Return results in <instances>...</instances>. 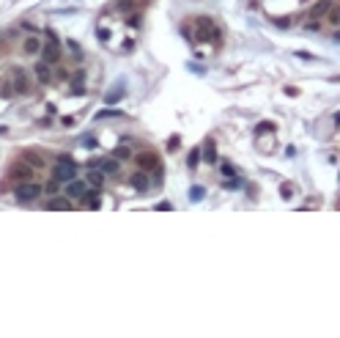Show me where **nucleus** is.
<instances>
[{
    "label": "nucleus",
    "mask_w": 340,
    "mask_h": 338,
    "mask_svg": "<svg viewBox=\"0 0 340 338\" xmlns=\"http://www.w3.org/2000/svg\"><path fill=\"white\" fill-rule=\"evenodd\" d=\"M14 176L22 179V182H31V179H33V170L28 168V165H17V168H14Z\"/></svg>",
    "instance_id": "f8f14e48"
},
{
    "label": "nucleus",
    "mask_w": 340,
    "mask_h": 338,
    "mask_svg": "<svg viewBox=\"0 0 340 338\" xmlns=\"http://www.w3.org/2000/svg\"><path fill=\"white\" fill-rule=\"evenodd\" d=\"M44 192V187L38 185V182H22V185H17V190H14V195H17V201H22V204H31V201H38V195Z\"/></svg>",
    "instance_id": "f257e3e1"
},
{
    "label": "nucleus",
    "mask_w": 340,
    "mask_h": 338,
    "mask_svg": "<svg viewBox=\"0 0 340 338\" xmlns=\"http://www.w3.org/2000/svg\"><path fill=\"white\" fill-rule=\"evenodd\" d=\"M197 162H200V151H197V149H195V151L189 154V168H195Z\"/></svg>",
    "instance_id": "6ab92c4d"
},
{
    "label": "nucleus",
    "mask_w": 340,
    "mask_h": 338,
    "mask_svg": "<svg viewBox=\"0 0 340 338\" xmlns=\"http://www.w3.org/2000/svg\"><path fill=\"white\" fill-rule=\"evenodd\" d=\"M118 8H121V11H129V8H132V0H118Z\"/></svg>",
    "instance_id": "5701e85b"
},
{
    "label": "nucleus",
    "mask_w": 340,
    "mask_h": 338,
    "mask_svg": "<svg viewBox=\"0 0 340 338\" xmlns=\"http://www.w3.org/2000/svg\"><path fill=\"white\" fill-rule=\"evenodd\" d=\"M38 50H41V41H38L36 36H31L25 41V53H38Z\"/></svg>",
    "instance_id": "4468645a"
},
{
    "label": "nucleus",
    "mask_w": 340,
    "mask_h": 338,
    "mask_svg": "<svg viewBox=\"0 0 340 338\" xmlns=\"http://www.w3.org/2000/svg\"><path fill=\"white\" fill-rule=\"evenodd\" d=\"M121 96H124V94H121V88H115L113 94H107V102H118Z\"/></svg>",
    "instance_id": "aec40b11"
},
{
    "label": "nucleus",
    "mask_w": 340,
    "mask_h": 338,
    "mask_svg": "<svg viewBox=\"0 0 340 338\" xmlns=\"http://www.w3.org/2000/svg\"><path fill=\"white\" fill-rule=\"evenodd\" d=\"M105 173H102V168H96V165H91V170H88V182H91V187H96V190H99V187H102V185H105Z\"/></svg>",
    "instance_id": "1a4fd4ad"
},
{
    "label": "nucleus",
    "mask_w": 340,
    "mask_h": 338,
    "mask_svg": "<svg viewBox=\"0 0 340 338\" xmlns=\"http://www.w3.org/2000/svg\"><path fill=\"white\" fill-rule=\"evenodd\" d=\"M93 165L102 168L105 176H115V173H118V160H99V162H93Z\"/></svg>",
    "instance_id": "423d86ee"
},
{
    "label": "nucleus",
    "mask_w": 340,
    "mask_h": 338,
    "mask_svg": "<svg viewBox=\"0 0 340 338\" xmlns=\"http://www.w3.org/2000/svg\"><path fill=\"white\" fill-rule=\"evenodd\" d=\"M85 182H77V179H72L69 182V198H85Z\"/></svg>",
    "instance_id": "9d476101"
},
{
    "label": "nucleus",
    "mask_w": 340,
    "mask_h": 338,
    "mask_svg": "<svg viewBox=\"0 0 340 338\" xmlns=\"http://www.w3.org/2000/svg\"><path fill=\"white\" fill-rule=\"evenodd\" d=\"M132 187L140 190V192H145V190H148V173H143V170L135 173V176H132Z\"/></svg>",
    "instance_id": "9b49d317"
},
{
    "label": "nucleus",
    "mask_w": 340,
    "mask_h": 338,
    "mask_svg": "<svg viewBox=\"0 0 340 338\" xmlns=\"http://www.w3.org/2000/svg\"><path fill=\"white\" fill-rule=\"evenodd\" d=\"M47 38H50V44L41 47V50H44V61L47 63H55L58 58H61V47H58V41H55L53 31H47Z\"/></svg>",
    "instance_id": "7ed1b4c3"
},
{
    "label": "nucleus",
    "mask_w": 340,
    "mask_h": 338,
    "mask_svg": "<svg viewBox=\"0 0 340 338\" xmlns=\"http://www.w3.org/2000/svg\"><path fill=\"white\" fill-rule=\"evenodd\" d=\"M137 165L143 170H157V154H151V151L137 154Z\"/></svg>",
    "instance_id": "39448f33"
},
{
    "label": "nucleus",
    "mask_w": 340,
    "mask_h": 338,
    "mask_svg": "<svg viewBox=\"0 0 340 338\" xmlns=\"http://www.w3.org/2000/svg\"><path fill=\"white\" fill-rule=\"evenodd\" d=\"M115 157H118V160H129V149H115Z\"/></svg>",
    "instance_id": "412c9836"
},
{
    "label": "nucleus",
    "mask_w": 340,
    "mask_h": 338,
    "mask_svg": "<svg viewBox=\"0 0 340 338\" xmlns=\"http://www.w3.org/2000/svg\"><path fill=\"white\" fill-rule=\"evenodd\" d=\"M11 83H14V91H17V94H28V88H31V83H28V75H25L22 69H14Z\"/></svg>",
    "instance_id": "20e7f679"
},
{
    "label": "nucleus",
    "mask_w": 340,
    "mask_h": 338,
    "mask_svg": "<svg viewBox=\"0 0 340 338\" xmlns=\"http://www.w3.org/2000/svg\"><path fill=\"white\" fill-rule=\"evenodd\" d=\"M225 187H228V190H239L242 182H239V179H231V182H225Z\"/></svg>",
    "instance_id": "4be33fe9"
},
{
    "label": "nucleus",
    "mask_w": 340,
    "mask_h": 338,
    "mask_svg": "<svg viewBox=\"0 0 340 338\" xmlns=\"http://www.w3.org/2000/svg\"><path fill=\"white\" fill-rule=\"evenodd\" d=\"M47 207H50V209H55V212H58V209H69V207H72V204H69V198H53V201H50V204H47Z\"/></svg>",
    "instance_id": "ddd939ff"
},
{
    "label": "nucleus",
    "mask_w": 340,
    "mask_h": 338,
    "mask_svg": "<svg viewBox=\"0 0 340 338\" xmlns=\"http://www.w3.org/2000/svg\"><path fill=\"white\" fill-rule=\"evenodd\" d=\"M203 195H206L203 187H192V190H189V198L192 201H203Z\"/></svg>",
    "instance_id": "a211bd4d"
},
{
    "label": "nucleus",
    "mask_w": 340,
    "mask_h": 338,
    "mask_svg": "<svg viewBox=\"0 0 340 338\" xmlns=\"http://www.w3.org/2000/svg\"><path fill=\"white\" fill-rule=\"evenodd\" d=\"M329 8H332V3H329V0H318L316 6L310 8V14H313V19H321V17L329 14Z\"/></svg>",
    "instance_id": "6e6552de"
},
{
    "label": "nucleus",
    "mask_w": 340,
    "mask_h": 338,
    "mask_svg": "<svg viewBox=\"0 0 340 338\" xmlns=\"http://www.w3.org/2000/svg\"><path fill=\"white\" fill-rule=\"evenodd\" d=\"M36 77H38V83H50V80H53V75H50V63L44 61V58H41V61L36 63Z\"/></svg>",
    "instance_id": "0eeeda50"
},
{
    "label": "nucleus",
    "mask_w": 340,
    "mask_h": 338,
    "mask_svg": "<svg viewBox=\"0 0 340 338\" xmlns=\"http://www.w3.org/2000/svg\"><path fill=\"white\" fill-rule=\"evenodd\" d=\"M53 179H58L61 185H69L72 179H77V165L72 162V157H61V160H58V168H55Z\"/></svg>",
    "instance_id": "f03ea898"
},
{
    "label": "nucleus",
    "mask_w": 340,
    "mask_h": 338,
    "mask_svg": "<svg viewBox=\"0 0 340 338\" xmlns=\"http://www.w3.org/2000/svg\"><path fill=\"white\" fill-rule=\"evenodd\" d=\"M118 115H121V110H99V115L96 118H118Z\"/></svg>",
    "instance_id": "f3484780"
},
{
    "label": "nucleus",
    "mask_w": 340,
    "mask_h": 338,
    "mask_svg": "<svg viewBox=\"0 0 340 338\" xmlns=\"http://www.w3.org/2000/svg\"><path fill=\"white\" fill-rule=\"evenodd\" d=\"M214 160H217V149H214V143L209 140V143H206V162H214Z\"/></svg>",
    "instance_id": "dca6fc26"
},
{
    "label": "nucleus",
    "mask_w": 340,
    "mask_h": 338,
    "mask_svg": "<svg viewBox=\"0 0 340 338\" xmlns=\"http://www.w3.org/2000/svg\"><path fill=\"white\" fill-rule=\"evenodd\" d=\"M326 19L332 25H340V6H335L332 3V8H329V14H326Z\"/></svg>",
    "instance_id": "2eb2a0df"
}]
</instances>
